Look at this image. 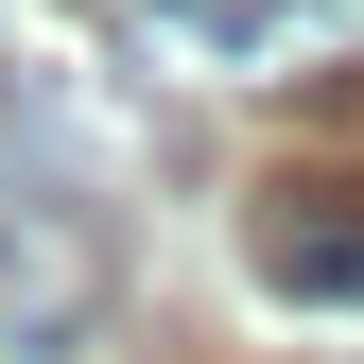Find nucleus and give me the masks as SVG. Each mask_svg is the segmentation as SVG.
Wrapping results in <instances>:
<instances>
[{
    "label": "nucleus",
    "mask_w": 364,
    "mask_h": 364,
    "mask_svg": "<svg viewBox=\"0 0 364 364\" xmlns=\"http://www.w3.org/2000/svg\"><path fill=\"white\" fill-rule=\"evenodd\" d=\"M122 70H191V87H330L364 70V0H105Z\"/></svg>",
    "instance_id": "1"
},
{
    "label": "nucleus",
    "mask_w": 364,
    "mask_h": 364,
    "mask_svg": "<svg viewBox=\"0 0 364 364\" xmlns=\"http://www.w3.org/2000/svg\"><path fill=\"white\" fill-rule=\"evenodd\" d=\"M243 278L295 312H364V173H260L243 191Z\"/></svg>",
    "instance_id": "2"
},
{
    "label": "nucleus",
    "mask_w": 364,
    "mask_h": 364,
    "mask_svg": "<svg viewBox=\"0 0 364 364\" xmlns=\"http://www.w3.org/2000/svg\"><path fill=\"white\" fill-rule=\"evenodd\" d=\"M87 312H105V243H87L70 208H18V225H0V330H18V347H70Z\"/></svg>",
    "instance_id": "3"
}]
</instances>
